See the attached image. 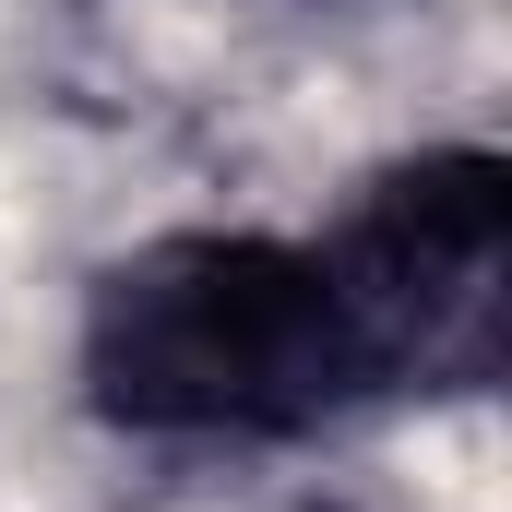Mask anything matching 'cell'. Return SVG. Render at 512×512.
Wrapping results in <instances>:
<instances>
[{
  "label": "cell",
  "instance_id": "cell-1",
  "mask_svg": "<svg viewBox=\"0 0 512 512\" xmlns=\"http://www.w3.org/2000/svg\"><path fill=\"white\" fill-rule=\"evenodd\" d=\"M72 370L108 429L179 453H286L393 405L370 298L322 227H167L120 251L84 286Z\"/></svg>",
  "mask_w": 512,
  "mask_h": 512
},
{
  "label": "cell",
  "instance_id": "cell-2",
  "mask_svg": "<svg viewBox=\"0 0 512 512\" xmlns=\"http://www.w3.org/2000/svg\"><path fill=\"white\" fill-rule=\"evenodd\" d=\"M334 262L370 298V334L393 358V405L501 382V310H512V179L489 143H429L382 167L334 227Z\"/></svg>",
  "mask_w": 512,
  "mask_h": 512
}]
</instances>
